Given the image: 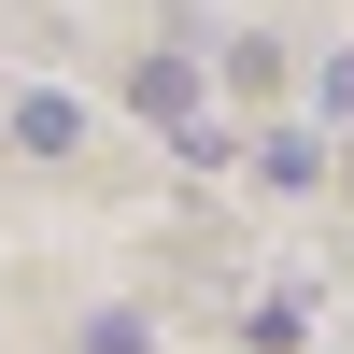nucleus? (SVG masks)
<instances>
[{"label": "nucleus", "instance_id": "obj_4", "mask_svg": "<svg viewBox=\"0 0 354 354\" xmlns=\"http://www.w3.org/2000/svg\"><path fill=\"white\" fill-rule=\"evenodd\" d=\"M298 326H312V298L283 283V298H255V354H298Z\"/></svg>", "mask_w": 354, "mask_h": 354}, {"label": "nucleus", "instance_id": "obj_2", "mask_svg": "<svg viewBox=\"0 0 354 354\" xmlns=\"http://www.w3.org/2000/svg\"><path fill=\"white\" fill-rule=\"evenodd\" d=\"M255 185H270V198H312V185H326V142H312V128H270V142H255Z\"/></svg>", "mask_w": 354, "mask_h": 354}, {"label": "nucleus", "instance_id": "obj_6", "mask_svg": "<svg viewBox=\"0 0 354 354\" xmlns=\"http://www.w3.org/2000/svg\"><path fill=\"white\" fill-rule=\"evenodd\" d=\"M340 185H354V156H340Z\"/></svg>", "mask_w": 354, "mask_h": 354}, {"label": "nucleus", "instance_id": "obj_3", "mask_svg": "<svg viewBox=\"0 0 354 354\" xmlns=\"http://www.w3.org/2000/svg\"><path fill=\"white\" fill-rule=\"evenodd\" d=\"M128 100H142V113H156V128H170V142H185V128H198V71H185V57H142V71H128Z\"/></svg>", "mask_w": 354, "mask_h": 354}, {"label": "nucleus", "instance_id": "obj_5", "mask_svg": "<svg viewBox=\"0 0 354 354\" xmlns=\"http://www.w3.org/2000/svg\"><path fill=\"white\" fill-rule=\"evenodd\" d=\"M85 354H156V326H142V312H100V326H85Z\"/></svg>", "mask_w": 354, "mask_h": 354}, {"label": "nucleus", "instance_id": "obj_1", "mask_svg": "<svg viewBox=\"0 0 354 354\" xmlns=\"http://www.w3.org/2000/svg\"><path fill=\"white\" fill-rule=\"evenodd\" d=\"M0 142H15V156H71V142H85V100H57V85H28V100L0 113Z\"/></svg>", "mask_w": 354, "mask_h": 354}]
</instances>
